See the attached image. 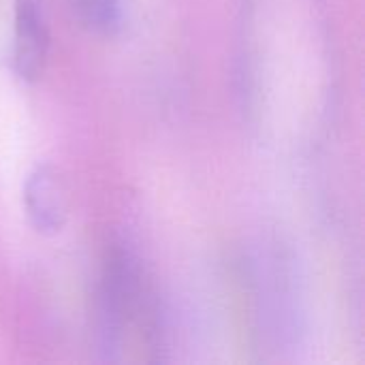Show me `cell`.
Wrapping results in <instances>:
<instances>
[{
  "label": "cell",
  "instance_id": "6da1fadb",
  "mask_svg": "<svg viewBox=\"0 0 365 365\" xmlns=\"http://www.w3.org/2000/svg\"><path fill=\"white\" fill-rule=\"evenodd\" d=\"M160 342V312L139 261L122 246L111 248L103 265L98 291V346L109 361H118L128 344L156 351Z\"/></svg>",
  "mask_w": 365,
  "mask_h": 365
},
{
  "label": "cell",
  "instance_id": "7a4b0ae2",
  "mask_svg": "<svg viewBox=\"0 0 365 365\" xmlns=\"http://www.w3.org/2000/svg\"><path fill=\"white\" fill-rule=\"evenodd\" d=\"M24 205L30 225L43 235L62 231L68 214L66 186L58 171L49 165L34 167L24 184Z\"/></svg>",
  "mask_w": 365,
  "mask_h": 365
},
{
  "label": "cell",
  "instance_id": "3957f363",
  "mask_svg": "<svg viewBox=\"0 0 365 365\" xmlns=\"http://www.w3.org/2000/svg\"><path fill=\"white\" fill-rule=\"evenodd\" d=\"M49 34L38 0H15V32H13V68L32 81L47 62Z\"/></svg>",
  "mask_w": 365,
  "mask_h": 365
},
{
  "label": "cell",
  "instance_id": "277c9868",
  "mask_svg": "<svg viewBox=\"0 0 365 365\" xmlns=\"http://www.w3.org/2000/svg\"><path fill=\"white\" fill-rule=\"evenodd\" d=\"M77 17L96 32H113L122 21V0H71Z\"/></svg>",
  "mask_w": 365,
  "mask_h": 365
}]
</instances>
